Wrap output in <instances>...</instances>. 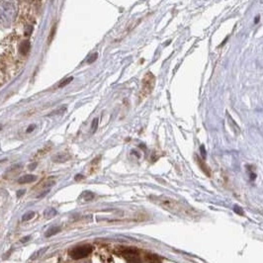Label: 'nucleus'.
Segmentation results:
<instances>
[{
    "label": "nucleus",
    "instance_id": "f257e3e1",
    "mask_svg": "<svg viewBox=\"0 0 263 263\" xmlns=\"http://www.w3.org/2000/svg\"><path fill=\"white\" fill-rule=\"evenodd\" d=\"M152 199H153L152 201L155 202L157 205H159L161 208H163L164 210L170 213H173L175 215L192 218L194 216H196L197 214L196 211L192 207L180 202L178 200H175L166 196H157V197H153Z\"/></svg>",
    "mask_w": 263,
    "mask_h": 263
},
{
    "label": "nucleus",
    "instance_id": "4be33fe9",
    "mask_svg": "<svg viewBox=\"0 0 263 263\" xmlns=\"http://www.w3.org/2000/svg\"><path fill=\"white\" fill-rule=\"evenodd\" d=\"M37 166V163H34V164H31V165H29V169L30 170H34L35 169V167Z\"/></svg>",
    "mask_w": 263,
    "mask_h": 263
},
{
    "label": "nucleus",
    "instance_id": "f3484780",
    "mask_svg": "<svg viewBox=\"0 0 263 263\" xmlns=\"http://www.w3.org/2000/svg\"><path fill=\"white\" fill-rule=\"evenodd\" d=\"M31 239H32V237H31V235L25 236V237H23V239L21 240V242H27V241H28V240H30Z\"/></svg>",
    "mask_w": 263,
    "mask_h": 263
},
{
    "label": "nucleus",
    "instance_id": "39448f33",
    "mask_svg": "<svg viewBox=\"0 0 263 263\" xmlns=\"http://www.w3.org/2000/svg\"><path fill=\"white\" fill-rule=\"evenodd\" d=\"M70 155L66 152H59L58 154H55L53 157V161L54 162H65L70 159Z\"/></svg>",
    "mask_w": 263,
    "mask_h": 263
},
{
    "label": "nucleus",
    "instance_id": "f03ea898",
    "mask_svg": "<svg viewBox=\"0 0 263 263\" xmlns=\"http://www.w3.org/2000/svg\"><path fill=\"white\" fill-rule=\"evenodd\" d=\"M155 85V76L152 72L147 71L142 81V88L140 91V101H142L143 99H146L152 94Z\"/></svg>",
    "mask_w": 263,
    "mask_h": 263
},
{
    "label": "nucleus",
    "instance_id": "b1692460",
    "mask_svg": "<svg viewBox=\"0 0 263 263\" xmlns=\"http://www.w3.org/2000/svg\"><path fill=\"white\" fill-rule=\"evenodd\" d=\"M4 160H6V159H2V160H0V163H1V162H3Z\"/></svg>",
    "mask_w": 263,
    "mask_h": 263
},
{
    "label": "nucleus",
    "instance_id": "f8f14e48",
    "mask_svg": "<svg viewBox=\"0 0 263 263\" xmlns=\"http://www.w3.org/2000/svg\"><path fill=\"white\" fill-rule=\"evenodd\" d=\"M73 80V77H67L66 79H64V81H61V82L59 83V88H62V87H64L65 85H67V84H70L71 81Z\"/></svg>",
    "mask_w": 263,
    "mask_h": 263
},
{
    "label": "nucleus",
    "instance_id": "9b49d317",
    "mask_svg": "<svg viewBox=\"0 0 263 263\" xmlns=\"http://www.w3.org/2000/svg\"><path fill=\"white\" fill-rule=\"evenodd\" d=\"M34 216H35V213H34V212H27L26 214L23 215L22 221H23V222H27V221L31 220V219H33Z\"/></svg>",
    "mask_w": 263,
    "mask_h": 263
},
{
    "label": "nucleus",
    "instance_id": "4468645a",
    "mask_svg": "<svg viewBox=\"0 0 263 263\" xmlns=\"http://www.w3.org/2000/svg\"><path fill=\"white\" fill-rule=\"evenodd\" d=\"M97 128H98V119H94L93 122H92V126H91L92 133H95Z\"/></svg>",
    "mask_w": 263,
    "mask_h": 263
},
{
    "label": "nucleus",
    "instance_id": "6e6552de",
    "mask_svg": "<svg viewBox=\"0 0 263 263\" xmlns=\"http://www.w3.org/2000/svg\"><path fill=\"white\" fill-rule=\"evenodd\" d=\"M55 215H56V211L54 208H48L47 210H45V212H44V216H45L47 219L54 218Z\"/></svg>",
    "mask_w": 263,
    "mask_h": 263
},
{
    "label": "nucleus",
    "instance_id": "7ed1b4c3",
    "mask_svg": "<svg viewBox=\"0 0 263 263\" xmlns=\"http://www.w3.org/2000/svg\"><path fill=\"white\" fill-rule=\"evenodd\" d=\"M92 252V247L89 244H84V245L75 246L70 250V255L72 259L78 260L87 257Z\"/></svg>",
    "mask_w": 263,
    "mask_h": 263
},
{
    "label": "nucleus",
    "instance_id": "aec40b11",
    "mask_svg": "<svg viewBox=\"0 0 263 263\" xmlns=\"http://www.w3.org/2000/svg\"><path fill=\"white\" fill-rule=\"evenodd\" d=\"M83 178H84V176H83V175H81V174H77L76 176H75V180H76V181H79L80 179H83Z\"/></svg>",
    "mask_w": 263,
    "mask_h": 263
},
{
    "label": "nucleus",
    "instance_id": "412c9836",
    "mask_svg": "<svg viewBox=\"0 0 263 263\" xmlns=\"http://www.w3.org/2000/svg\"><path fill=\"white\" fill-rule=\"evenodd\" d=\"M49 192V189H48L47 191H45V192H44L43 194H41V195H39V196H38V198H39V199H41V198H43V197H44V196H45V195H47V194H48Z\"/></svg>",
    "mask_w": 263,
    "mask_h": 263
},
{
    "label": "nucleus",
    "instance_id": "423d86ee",
    "mask_svg": "<svg viewBox=\"0 0 263 263\" xmlns=\"http://www.w3.org/2000/svg\"><path fill=\"white\" fill-rule=\"evenodd\" d=\"M30 49H31V44L29 42V40H25L21 43L20 45V54L23 55H27L30 52Z\"/></svg>",
    "mask_w": 263,
    "mask_h": 263
},
{
    "label": "nucleus",
    "instance_id": "9d476101",
    "mask_svg": "<svg viewBox=\"0 0 263 263\" xmlns=\"http://www.w3.org/2000/svg\"><path fill=\"white\" fill-rule=\"evenodd\" d=\"M228 117H229V124H230V127H233L234 131L235 132V134L240 133V129L239 128V126H237V124L233 120V119H231L230 116H229V114H228Z\"/></svg>",
    "mask_w": 263,
    "mask_h": 263
},
{
    "label": "nucleus",
    "instance_id": "1a4fd4ad",
    "mask_svg": "<svg viewBox=\"0 0 263 263\" xmlns=\"http://www.w3.org/2000/svg\"><path fill=\"white\" fill-rule=\"evenodd\" d=\"M81 199H83L84 201H91L94 198V194L90 191H85L82 193V195L80 196Z\"/></svg>",
    "mask_w": 263,
    "mask_h": 263
},
{
    "label": "nucleus",
    "instance_id": "0eeeda50",
    "mask_svg": "<svg viewBox=\"0 0 263 263\" xmlns=\"http://www.w3.org/2000/svg\"><path fill=\"white\" fill-rule=\"evenodd\" d=\"M61 228L60 227H58V225H55V227H52V228H49L48 230H47V233H46V236L47 237H51L56 234H59V231H60Z\"/></svg>",
    "mask_w": 263,
    "mask_h": 263
},
{
    "label": "nucleus",
    "instance_id": "5701e85b",
    "mask_svg": "<svg viewBox=\"0 0 263 263\" xmlns=\"http://www.w3.org/2000/svg\"><path fill=\"white\" fill-rule=\"evenodd\" d=\"M259 20H260V16H257V17H256V18L254 19V23L257 24V23L259 22Z\"/></svg>",
    "mask_w": 263,
    "mask_h": 263
},
{
    "label": "nucleus",
    "instance_id": "2eb2a0df",
    "mask_svg": "<svg viewBox=\"0 0 263 263\" xmlns=\"http://www.w3.org/2000/svg\"><path fill=\"white\" fill-rule=\"evenodd\" d=\"M97 58H98V54L95 53V54H92L91 55H90V58L87 59V62H88V64H92V62H94L95 61L96 59H97Z\"/></svg>",
    "mask_w": 263,
    "mask_h": 263
},
{
    "label": "nucleus",
    "instance_id": "dca6fc26",
    "mask_svg": "<svg viewBox=\"0 0 263 263\" xmlns=\"http://www.w3.org/2000/svg\"><path fill=\"white\" fill-rule=\"evenodd\" d=\"M54 32H55V26H54V27H53V29H52L51 35H49V42H51V41L53 40V37H54Z\"/></svg>",
    "mask_w": 263,
    "mask_h": 263
},
{
    "label": "nucleus",
    "instance_id": "a211bd4d",
    "mask_svg": "<svg viewBox=\"0 0 263 263\" xmlns=\"http://www.w3.org/2000/svg\"><path fill=\"white\" fill-rule=\"evenodd\" d=\"M24 193H25V190H19V191L17 192V197L20 198L22 195H24Z\"/></svg>",
    "mask_w": 263,
    "mask_h": 263
},
{
    "label": "nucleus",
    "instance_id": "ddd939ff",
    "mask_svg": "<svg viewBox=\"0 0 263 263\" xmlns=\"http://www.w3.org/2000/svg\"><path fill=\"white\" fill-rule=\"evenodd\" d=\"M47 250H48V247H44V248L40 249L39 251H38L37 253H35V254H34V256L32 257V259H35L36 257H40V256H42L44 253H45V252L47 251Z\"/></svg>",
    "mask_w": 263,
    "mask_h": 263
},
{
    "label": "nucleus",
    "instance_id": "20e7f679",
    "mask_svg": "<svg viewBox=\"0 0 263 263\" xmlns=\"http://www.w3.org/2000/svg\"><path fill=\"white\" fill-rule=\"evenodd\" d=\"M37 180V176H35V175H31V174H28V175H24V176L20 177L18 179V183L19 184H26V183H32L34 182V181Z\"/></svg>",
    "mask_w": 263,
    "mask_h": 263
},
{
    "label": "nucleus",
    "instance_id": "6ab92c4d",
    "mask_svg": "<svg viewBox=\"0 0 263 263\" xmlns=\"http://www.w3.org/2000/svg\"><path fill=\"white\" fill-rule=\"evenodd\" d=\"M35 128H36L35 125H32V126H30V127L27 129V131H26V132H27V133H30V132H33Z\"/></svg>",
    "mask_w": 263,
    "mask_h": 263
}]
</instances>
